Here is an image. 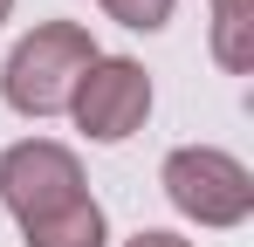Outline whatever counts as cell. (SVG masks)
I'll use <instances>...</instances> for the list:
<instances>
[{
	"label": "cell",
	"instance_id": "cell-2",
	"mask_svg": "<svg viewBox=\"0 0 254 247\" xmlns=\"http://www.w3.org/2000/svg\"><path fill=\"white\" fill-rule=\"evenodd\" d=\"M158 185L192 227H241L254 213V172L220 144H179L158 172Z\"/></svg>",
	"mask_w": 254,
	"mask_h": 247
},
{
	"label": "cell",
	"instance_id": "cell-5",
	"mask_svg": "<svg viewBox=\"0 0 254 247\" xmlns=\"http://www.w3.org/2000/svg\"><path fill=\"white\" fill-rule=\"evenodd\" d=\"M21 247H110V220L96 199H76L35 227H21Z\"/></svg>",
	"mask_w": 254,
	"mask_h": 247
},
{
	"label": "cell",
	"instance_id": "cell-1",
	"mask_svg": "<svg viewBox=\"0 0 254 247\" xmlns=\"http://www.w3.org/2000/svg\"><path fill=\"white\" fill-rule=\"evenodd\" d=\"M96 55L103 48L89 41L83 21H42V28H28L14 41V55L0 62V103L14 117H62Z\"/></svg>",
	"mask_w": 254,
	"mask_h": 247
},
{
	"label": "cell",
	"instance_id": "cell-9",
	"mask_svg": "<svg viewBox=\"0 0 254 247\" xmlns=\"http://www.w3.org/2000/svg\"><path fill=\"white\" fill-rule=\"evenodd\" d=\"M7 14H14V0H0V28H7Z\"/></svg>",
	"mask_w": 254,
	"mask_h": 247
},
{
	"label": "cell",
	"instance_id": "cell-8",
	"mask_svg": "<svg viewBox=\"0 0 254 247\" xmlns=\"http://www.w3.org/2000/svg\"><path fill=\"white\" fill-rule=\"evenodd\" d=\"M124 247H192L186 234H165V227H144V234H130Z\"/></svg>",
	"mask_w": 254,
	"mask_h": 247
},
{
	"label": "cell",
	"instance_id": "cell-4",
	"mask_svg": "<svg viewBox=\"0 0 254 247\" xmlns=\"http://www.w3.org/2000/svg\"><path fill=\"white\" fill-rule=\"evenodd\" d=\"M69 117L83 130L89 144H124L144 130L151 117V76H144V62H130V55H96L76 82V96H69Z\"/></svg>",
	"mask_w": 254,
	"mask_h": 247
},
{
	"label": "cell",
	"instance_id": "cell-3",
	"mask_svg": "<svg viewBox=\"0 0 254 247\" xmlns=\"http://www.w3.org/2000/svg\"><path fill=\"white\" fill-rule=\"evenodd\" d=\"M76 199H89V185H83V158L69 144L21 137V144L0 151V206L21 227H35V220H48V213H62V206H76Z\"/></svg>",
	"mask_w": 254,
	"mask_h": 247
},
{
	"label": "cell",
	"instance_id": "cell-7",
	"mask_svg": "<svg viewBox=\"0 0 254 247\" xmlns=\"http://www.w3.org/2000/svg\"><path fill=\"white\" fill-rule=\"evenodd\" d=\"M96 7H103L117 28H130V35H158V28L172 21L179 0H96Z\"/></svg>",
	"mask_w": 254,
	"mask_h": 247
},
{
	"label": "cell",
	"instance_id": "cell-6",
	"mask_svg": "<svg viewBox=\"0 0 254 247\" xmlns=\"http://www.w3.org/2000/svg\"><path fill=\"white\" fill-rule=\"evenodd\" d=\"M213 62L227 76L254 69V0H213Z\"/></svg>",
	"mask_w": 254,
	"mask_h": 247
}]
</instances>
